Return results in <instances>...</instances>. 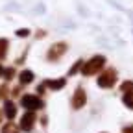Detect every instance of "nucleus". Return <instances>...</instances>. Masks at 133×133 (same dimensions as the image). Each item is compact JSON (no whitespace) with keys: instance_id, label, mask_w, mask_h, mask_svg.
Segmentation results:
<instances>
[{"instance_id":"obj_1","label":"nucleus","mask_w":133,"mask_h":133,"mask_svg":"<svg viewBox=\"0 0 133 133\" xmlns=\"http://www.w3.org/2000/svg\"><path fill=\"white\" fill-rule=\"evenodd\" d=\"M104 65H105V57H104V56H94V57H91L87 63H83L81 74H83V76H92V74H96V72L102 70Z\"/></svg>"},{"instance_id":"obj_2","label":"nucleus","mask_w":133,"mask_h":133,"mask_svg":"<svg viewBox=\"0 0 133 133\" xmlns=\"http://www.w3.org/2000/svg\"><path fill=\"white\" fill-rule=\"evenodd\" d=\"M21 104H22V107L28 109V111H39V109L44 107L43 100H41L39 96H35V94H24V96L21 98Z\"/></svg>"},{"instance_id":"obj_3","label":"nucleus","mask_w":133,"mask_h":133,"mask_svg":"<svg viewBox=\"0 0 133 133\" xmlns=\"http://www.w3.org/2000/svg\"><path fill=\"white\" fill-rule=\"evenodd\" d=\"M115 83H116V70L115 69H107L98 76V87H102V89H111Z\"/></svg>"},{"instance_id":"obj_4","label":"nucleus","mask_w":133,"mask_h":133,"mask_svg":"<svg viewBox=\"0 0 133 133\" xmlns=\"http://www.w3.org/2000/svg\"><path fill=\"white\" fill-rule=\"evenodd\" d=\"M66 43H56V44H52L50 46V50H48V61H59L65 54H66Z\"/></svg>"},{"instance_id":"obj_5","label":"nucleus","mask_w":133,"mask_h":133,"mask_svg":"<svg viewBox=\"0 0 133 133\" xmlns=\"http://www.w3.org/2000/svg\"><path fill=\"white\" fill-rule=\"evenodd\" d=\"M35 120H37V116H35V111H26L22 115V118H21V129L30 133L33 129V126H35Z\"/></svg>"},{"instance_id":"obj_6","label":"nucleus","mask_w":133,"mask_h":133,"mask_svg":"<svg viewBox=\"0 0 133 133\" xmlns=\"http://www.w3.org/2000/svg\"><path fill=\"white\" fill-rule=\"evenodd\" d=\"M85 102H87L85 91H83L81 87H78V89L74 91V96H72V107H74V109H81L83 105H85Z\"/></svg>"},{"instance_id":"obj_7","label":"nucleus","mask_w":133,"mask_h":133,"mask_svg":"<svg viewBox=\"0 0 133 133\" xmlns=\"http://www.w3.org/2000/svg\"><path fill=\"white\" fill-rule=\"evenodd\" d=\"M4 115L8 116L9 120H13L15 116H17V105L11 102V100H6V104H4Z\"/></svg>"},{"instance_id":"obj_8","label":"nucleus","mask_w":133,"mask_h":133,"mask_svg":"<svg viewBox=\"0 0 133 133\" xmlns=\"http://www.w3.org/2000/svg\"><path fill=\"white\" fill-rule=\"evenodd\" d=\"M44 85H46L48 89L59 91V89H63V87L66 85V81H65L63 78H57V79H46V81H44Z\"/></svg>"},{"instance_id":"obj_9","label":"nucleus","mask_w":133,"mask_h":133,"mask_svg":"<svg viewBox=\"0 0 133 133\" xmlns=\"http://www.w3.org/2000/svg\"><path fill=\"white\" fill-rule=\"evenodd\" d=\"M19 81H21V85H28V83L33 81V72L31 70H22L19 74Z\"/></svg>"},{"instance_id":"obj_10","label":"nucleus","mask_w":133,"mask_h":133,"mask_svg":"<svg viewBox=\"0 0 133 133\" xmlns=\"http://www.w3.org/2000/svg\"><path fill=\"white\" fill-rule=\"evenodd\" d=\"M19 131H21V128L17 126V124H13V122L2 126V133H19Z\"/></svg>"},{"instance_id":"obj_11","label":"nucleus","mask_w":133,"mask_h":133,"mask_svg":"<svg viewBox=\"0 0 133 133\" xmlns=\"http://www.w3.org/2000/svg\"><path fill=\"white\" fill-rule=\"evenodd\" d=\"M122 102H124V104H126L129 109H133V91H131V92H124Z\"/></svg>"},{"instance_id":"obj_12","label":"nucleus","mask_w":133,"mask_h":133,"mask_svg":"<svg viewBox=\"0 0 133 133\" xmlns=\"http://www.w3.org/2000/svg\"><path fill=\"white\" fill-rule=\"evenodd\" d=\"M8 54V39H0V59H4Z\"/></svg>"},{"instance_id":"obj_13","label":"nucleus","mask_w":133,"mask_h":133,"mask_svg":"<svg viewBox=\"0 0 133 133\" xmlns=\"http://www.w3.org/2000/svg\"><path fill=\"white\" fill-rule=\"evenodd\" d=\"M120 89H122V92H131L133 91V81H124L120 85Z\"/></svg>"},{"instance_id":"obj_14","label":"nucleus","mask_w":133,"mask_h":133,"mask_svg":"<svg viewBox=\"0 0 133 133\" xmlns=\"http://www.w3.org/2000/svg\"><path fill=\"white\" fill-rule=\"evenodd\" d=\"M81 66H83V61H81V59H78V61L74 63V66H72V69L69 70V74H76V72L81 69Z\"/></svg>"},{"instance_id":"obj_15","label":"nucleus","mask_w":133,"mask_h":133,"mask_svg":"<svg viewBox=\"0 0 133 133\" xmlns=\"http://www.w3.org/2000/svg\"><path fill=\"white\" fill-rule=\"evenodd\" d=\"M15 33H17V37H28L30 35V30L28 28H22V30H17Z\"/></svg>"},{"instance_id":"obj_16","label":"nucleus","mask_w":133,"mask_h":133,"mask_svg":"<svg viewBox=\"0 0 133 133\" xmlns=\"http://www.w3.org/2000/svg\"><path fill=\"white\" fill-rule=\"evenodd\" d=\"M13 76H15V69H6V70H4V78H6L8 81H9Z\"/></svg>"},{"instance_id":"obj_17","label":"nucleus","mask_w":133,"mask_h":133,"mask_svg":"<svg viewBox=\"0 0 133 133\" xmlns=\"http://www.w3.org/2000/svg\"><path fill=\"white\" fill-rule=\"evenodd\" d=\"M122 133H133V126H128V128H124V129H122Z\"/></svg>"},{"instance_id":"obj_18","label":"nucleus","mask_w":133,"mask_h":133,"mask_svg":"<svg viewBox=\"0 0 133 133\" xmlns=\"http://www.w3.org/2000/svg\"><path fill=\"white\" fill-rule=\"evenodd\" d=\"M4 74V69H2V65H0V76H2Z\"/></svg>"},{"instance_id":"obj_19","label":"nucleus","mask_w":133,"mask_h":133,"mask_svg":"<svg viewBox=\"0 0 133 133\" xmlns=\"http://www.w3.org/2000/svg\"><path fill=\"white\" fill-rule=\"evenodd\" d=\"M0 120H2V113H0Z\"/></svg>"},{"instance_id":"obj_20","label":"nucleus","mask_w":133,"mask_h":133,"mask_svg":"<svg viewBox=\"0 0 133 133\" xmlns=\"http://www.w3.org/2000/svg\"><path fill=\"white\" fill-rule=\"evenodd\" d=\"M0 96H2V89H0Z\"/></svg>"}]
</instances>
